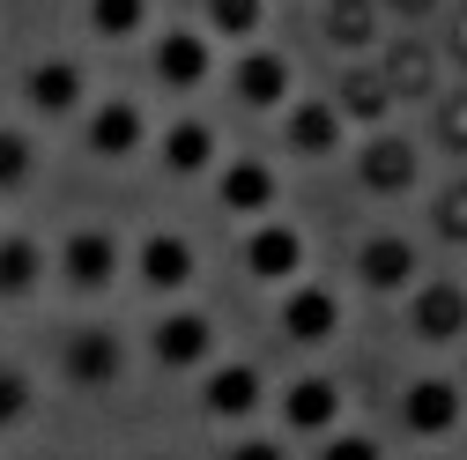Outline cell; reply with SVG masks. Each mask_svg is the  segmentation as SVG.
<instances>
[{
    "label": "cell",
    "instance_id": "1",
    "mask_svg": "<svg viewBox=\"0 0 467 460\" xmlns=\"http://www.w3.org/2000/svg\"><path fill=\"white\" fill-rule=\"evenodd\" d=\"M149 82L171 97H201L215 82V37L201 23H156L149 37Z\"/></svg>",
    "mask_w": 467,
    "mask_h": 460
},
{
    "label": "cell",
    "instance_id": "2",
    "mask_svg": "<svg viewBox=\"0 0 467 460\" xmlns=\"http://www.w3.org/2000/svg\"><path fill=\"white\" fill-rule=\"evenodd\" d=\"M16 97H23L30 120H75V111L89 104V68L75 60V52H37V60L23 68V82H16Z\"/></svg>",
    "mask_w": 467,
    "mask_h": 460
},
{
    "label": "cell",
    "instance_id": "3",
    "mask_svg": "<svg viewBox=\"0 0 467 460\" xmlns=\"http://www.w3.org/2000/svg\"><path fill=\"white\" fill-rule=\"evenodd\" d=\"M193 23H201L208 37H238V45H253V37H267V0H201Z\"/></svg>",
    "mask_w": 467,
    "mask_h": 460
},
{
    "label": "cell",
    "instance_id": "4",
    "mask_svg": "<svg viewBox=\"0 0 467 460\" xmlns=\"http://www.w3.org/2000/svg\"><path fill=\"white\" fill-rule=\"evenodd\" d=\"M37 163H45V149H37L30 127H0V201L37 186Z\"/></svg>",
    "mask_w": 467,
    "mask_h": 460
},
{
    "label": "cell",
    "instance_id": "5",
    "mask_svg": "<svg viewBox=\"0 0 467 460\" xmlns=\"http://www.w3.org/2000/svg\"><path fill=\"white\" fill-rule=\"evenodd\" d=\"M149 16H156V0H89V8H82V23H89L104 45H134V37L149 30Z\"/></svg>",
    "mask_w": 467,
    "mask_h": 460
}]
</instances>
